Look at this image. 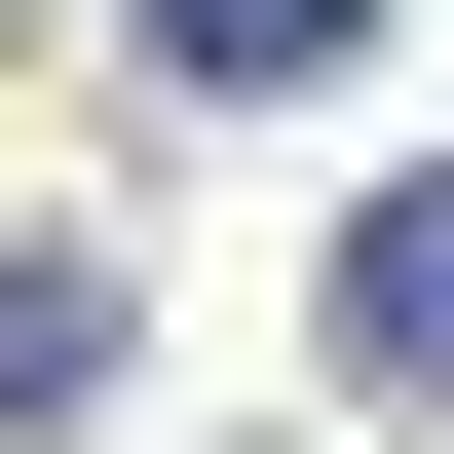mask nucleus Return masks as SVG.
I'll return each mask as SVG.
<instances>
[{"label": "nucleus", "instance_id": "obj_1", "mask_svg": "<svg viewBox=\"0 0 454 454\" xmlns=\"http://www.w3.org/2000/svg\"><path fill=\"white\" fill-rule=\"evenodd\" d=\"M340 379H379V417H454V152L340 227Z\"/></svg>", "mask_w": 454, "mask_h": 454}, {"label": "nucleus", "instance_id": "obj_2", "mask_svg": "<svg viewBox=\"0 0 454 454\" xmlns=\"http://www.w3.org/2000/svg\"><path fill=\"white\" fill-rule=\"evenodd\" d=\"M340 38H379V0H152V76H227V114H265V76H340Z\"/></svg>", "mask_w": 454, "mask_h": 454}]
</instances>
